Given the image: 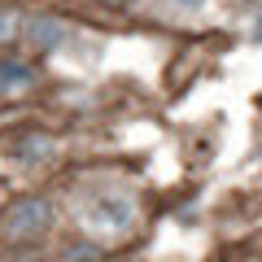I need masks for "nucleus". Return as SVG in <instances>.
I'll return each mask as SVG.
<instances>
[{"mask_svg": "<svg viewBox=\"0 0 262 262\" xmlns=\"http://www.w3.org/2000/svg\"><path fill=\"white\" fill-rule=\"evenodd\" d=\"M48 227H53V210H48L44 196H27L13 210H5V219H0V236L5 241H18V245H31Z\"/></svg>", "mask_w": 262, "mask_h": 262, "instance_id": "nucleus-1", "label": "nucleus"}, {"mask_svg": "<svg viewBox=\"0 0 262 262\" xmlns=\"http://www.w3.org/2000/svg\"><path fill=\"white\" fill-rule=\"evenodd\" d=\"M88 223L96 227V232H105V236H118V232H127L131 223H136V201H131L127 192H101L88 206Z\"/></svg>", "mask_w": 262, "mask_h": 262, "instance_id": "nucleus-2", "label": "nucleus"}, {"mask_svg": "<svg viewBox=\"0 0 262 262\" xmlns=\"http://www.w3.org/2000/svg\"><path fill=\"white\" fill-rule=\"evenodd\" d=\"M35 79V70H27L22 61H0V83L5 88H27Z\"/></svg>", "mask_w": 262, "mask_h": 262, "instance_id": "nucleus-3", "label": "nucleus"}, {"mask_svg": "<svg viewBox=\"0 0 262 262\" xmlns=\"http://www.w3.org/2000/svg\"><path fill=\"white\" fill-rule=\"evenodd\" d=\"M18 31H22V13L18 9H0V44H9V39H18Z\"/></svg>", "mask_w": 262, "mask_h": 262, "instance_id": "nucleus-4", "label": "nucleus"}, {"mask_svg": "<svg viewBox=\"0 0 262 262\" xmlns=\"http://www.w3.org/2000/svg\"><path fill=\"white\" fill-rule=\"evenodd\" d=\"M70 262H105V258H101V253H92V249H83V253H75Z\"/></svg>", "mask_w": 262, "mask_h": 262, "instance_id": "nucleus-5", "label": "nucleus"}, {"mask_svg": "<svg viewBox=\"0 0 262 262\" xmlns=\"http://www.w3.org/2000/svg\"><path fill=\"white\" fill-rule=\"evenodd\" d=\"M184 5H201V0H184Z\"/></svg>", "mask_w": 262, "mask_h": 262, "instance_id": "nucleus-6", "label": "nucleus"}]
</instances>
